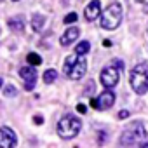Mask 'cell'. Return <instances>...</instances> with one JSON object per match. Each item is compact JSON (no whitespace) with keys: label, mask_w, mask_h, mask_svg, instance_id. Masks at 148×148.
I'll return each instance as SVG.
<instances>
[{"label":"cell","mask_w":148,"mask_h":148,"mask_svg":"<svg viewBox=\"0 0 148 148\" xmlns=\"http://www.w3.org/2000/svg\"><path fill=\"white\" fill-rule=\"evenodd\" d=\"M4 94L9 98V96H16V94H18V91H16V87H14V86H7V87H5V91H4Z\"/></svg>","instance_id":"obj_18"},{"label":"cell","mask_w":148,"mask_h":148,"mask_svg":"<svg viewBox=\"0 0 148 148\" xmlns=\"http://www.w3.org/2000/svg\"><path fill=\"white\" fill-rule=\"evenodd\" d=\"M79 35H80V30L79 28H75V26H71V28H68L63 35H61V38H59V44L61 45H70V44H73L77 38H79Z\"/></svg>","instance_id":"obj_11"},{"label":"cell","mask_w":148,"mask_h":148,"mask_svg":"<svg viewBox=\"0 0 148 148\" xmlns=\"http://www.w3.org/2000/svg\"><path fill=\"white\" fill-rule=\"evenodd\" d=\"M82 129V122L79 117H73V115H64L59 122H58V134L63 139H71L75 138Z\"/></svg>","instance_id":"obj_3"},{"label":"cell","mask_w":148,"mask_h":148,"mask_svg":"<svg viewBox=\"0 0 148 148\" xmlns=\"http://www.w3.org/2000/svg\"><path fill=\"white\" fill-rule=\"evenodd\" d=\"M0 87H2V79H0Z\"/></svg>","instance_id":"obj_24"},{"label":"cell","mask_w":148,"mask_h":148,"mask_svg":"<svg viewBox=\"0 0 148 148\" xmlns=\"http://www.w3.org/2000/svg\"><path fill=\"white\" fill-rule=\"evenodd\" d=\"M122 21V5L119 2H112L101 14V26L105 30H115Z\"/></svg>","instance_id":"obj_4"},{"label":"cell","mask_w":148,"mask_h":148,"mask_svg":"<svg viewBox=\"0 0 148 148\" xmlns=\"http://www.w3.org/2000/svg\"><path fill=\"white\" fill-rule=\"evenodd\" d=\"M63 21H64L66 25L75 23V21H77V14H75V12H70V14H66V16H64V19H63Z\"/></svg>","instance_id":"obj_17"},{"label":"cell","mask_w":148,"mask_h":148,"mask_svg":"<svg viewBox=\"0 0 148 148\" xmlns=\"http://www.w3.org/2000/svg\"><path fill=\"white\" fill-rule=\"evenodd\" d=\"M33 122H35V124H38V125H40V124H42V122H44V119H42V117H40V115H35V117H33Z\"/></svg>","instance_id":"obj_20"},{"label":"cell","mask_w":148,"mask_h":148,"mask_svg":"<svg viewBox=\"0 0 148 148\" xmlns=\"http://www.w3.org/2000/svg\"><path fill=\"white\" fill-rule=\"evenodd\" d=\"M113 103H115V94L110 89L103 91L96 99H91V106L96 110H108L110 106H113Z\"/></svg>","instance_id":"obj_7"},{"label":"cell","mask_w":148,"mask_h":148,"mask_svg":"<svg viewBox=\"0 0 148 148\" xmlns=\"http://www.w3.org/2000/svg\"><path fill=\"white\" fill-rule=\"evenodd\" d=\"M26 61H28L32 66H38V64L42 63V58H40L37 52H30V54L26 56Z\"/></svg>","instance_id":"obj_16"},{"label":"cell","mask_w":148,"mask_h":148,"mask_svg":"<svg viewBox=\"0 0 148 148\" xmlns=\"http://www.w3.org/2000/svg\"><path fill=\"white\" fill-rule=\"evenodd\" d=\"M44 23H45V18H44L42 14H35L33 19H32V28H33L35 32H40L42 26H44Z\"/></svg>","instance_id":"obj_13"},{"label":"cell","mask_w":148,"mask_h":148,"mask_svg":"<svg viewBox=\"0 0 148 148\" xmlns=\"http://www.w3.org/2000/svg\"><path fill=\"white\" fill-rule=\"evenodd\" d=\"M89 51H91V44H89L87 40L79 42V45L75 47V54H77V56H84V54H87Z\"/></svg>","instance_id":"obj_14"},{"label":"cell","mask_w":148,"mask_h":148,"mask_svg":"<svg viewBox=\"0 0 148 148\" xmlns=\"http://www.w3.org/2000/svg\"><path fill=\"white\" fill-rule=\"evenodd\" d=\"M139 148H148V141H146V143H141V145H139Z\"/></svg>","instance_id":"obj_23"},{"label":"cell","mask_w":148,"mask_h":148,"mask_svg":"<svg viewBox=\"0 0 148 148\" xmlns=\"http://www.w3.org/2000/svg\"><path fill=\"white\" fill-rule=\"evenodd\" d=\"M138 4H143V5H148V0H136Z\"/></svg>","instance_id":"obj_22"},{"label":"cell","mask_w":148,"mask_h":148,"mask_svg":"<svg viewBox=\"0 0 148 148\" xmlns=\"http://www.w3.org/2000/svg\"><path fill=\"white\" fill-rule=\"evenodd\" d=\"M9 28L14 33H21L25 30V21L21 18H12V19H9Z\"/></svg>","instance_id":"obj_12"},{"label":"cell","mask_w":148,"mask_h":148,"mask_svg":"<svg viewBox=\"0 0 148 148\" xmlns=\"http://www.w3.org/2000/svg\"><path fill=\"white\" fill-rule=\"evenodd\" d=\"M99 14H103V12H101V2H99V0H92L89 5H86L84 16H86L87 21H94V19H98Z\"/></svg>","instance_id":"obj_10"},{"label":"cell","mask_w":148,"mask_h":148,"mask_svg":"<svg viewBox=\"0 0 148 148\" xmlns=\"http://www.w3.org/2000/svg\"><path fill=\"white\" fill-rule=\"evenodd\" d=\"M18 143V138L11 127H0V148H14Z\"/></svg>","instance_id":"obj_9"},{"label":"cell","mask_w":148,"mask_h":148,"mask_svg":"<svg viewBox=\"0 0 148 148\" xmlns=\"http://www.w3.org/2000/svg\"><path fill=\"white\" fill-rule=\"evenodd\" d=\"M77 110H79L80 113H86V106H84V105H79V106H77Z\"/></svg>","instance_id":"obj_21"},{"label":"cell","mask_w":148,"mask_h":148,"mask_svg":"<svg viewBox=\"0 0 148 148\" xmlns=\"http://www.w3.org/2000/svg\"><path fill=\"white\" fill-rule=\"evenodd\" d=\"M101 84L106 87V89H112L119 84V79H120V68L115 66V64H110L106 68H103L101 71Z\"/></svg>","instance_id":"obj_6"},{"label":"cell","mask_w":148,"mask_h":148,"mask_svg":"<svg viewBox=\"0 0 148 148\" xmlns=\"http://www.w3.org/2000/svg\"><path fill=\"white\" fill-rule=\"evenodd\" d=\"M131 87L136 94H146L148 92V64L138 63L131 71Z\"/></svg>","instance_id":"obj_1"},{"label":"cell","mask_w":148,"mask_h":148,"mask_svg":"<svg viewBox=\"0 0 148 148\" xmlns=\"http://www.w3.org/2000/svg\"><path fill=\"white\" fill-rule=\"evenodd\" d=\"M14 2H18V0H14Z\"/></svg>","instance_id":"obj_25"},{"label":"cell","mask_w":148,"mask_h":148,"mask_svg":"<svg viewBox=\"0 0 148 148\" xmlns=\"http://www.w3.org/2000/svg\"><path fill=\"white\" fill-rule=\"evenodd\" d=\"M56 79H58V71H56V70H47V71L44 73V82H45V84H52Z\"/></svg>","instance_id":"obj_15"},{"label":"cell","mask_w":148,"mask_h":148,"mask_svg":"<svg viewBox=\"0 0 148 148\" xmlns=\"http://www.w3.org/2000/svg\"><path fill=\"white\" fill-rule=\"evenodd\" d=\"M117 117H119L120 120H124V119H127V117H129V112H127V110H120Z\"/></svg>","instance_id":"obj_19"},{"label":"cell","mask_w":148,"mask_h":148,"mask_svg":"<svg viewBox=\"0 0 148 148\" xmlns=\"http://www.w3.org/2000/svg\"><path fill=\"white\" fill-rule=\"evenodd\" d=\"M19 77L23 79L25 89L26 91H33V87L37 84V71L33 70V66H23V68H19Z\"/></svg>","instance_id":"obj_8"},{"label":"cell","mask_w":148,"mask_h":148,"mask_svg":"<svg viewBox=\"0 0 148 148\" xmlns=\"http://www.w3.org/2000/svg\"><path fill=\"white\" fill-rule=\"evenodd\" d=\"M146 136V131H145V125L141 122H132L129 124L122 136H120V145L124 146H131V145H136V143H141V139Z\"/></svg>","instance_id":"obj_5"},{"label":"cell","mask_w":148,"mask_h":148,"mask_svg":"<svg viewBox=\"0 0 148 148\" xmlns=\"http://www.w3.org/2000/svg\"><path fill=\"white\" fill-rule=\"evenodd\" d=\"M86 70H87V63L84 58L73 54V56H68L64 59V64H63V71L71 79V80H79L86 75Z\"/></svg>","instance_id":"obj_2"}]
</instances>
